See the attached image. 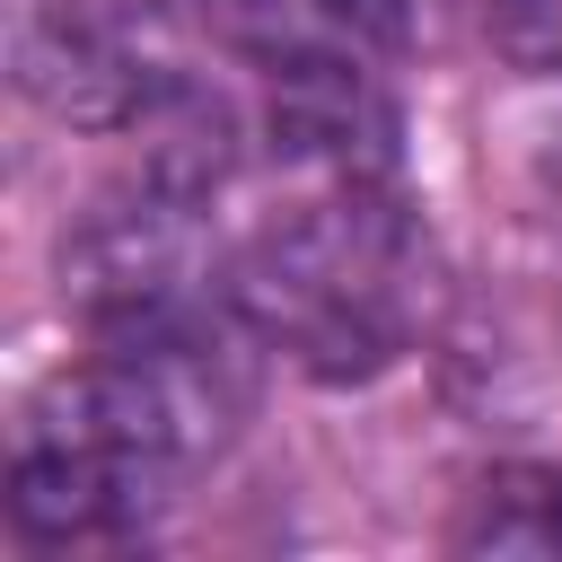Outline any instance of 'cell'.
Masks as SVG:
<instances>
[{"label":"cell","instance_id":"cell-1","mask_svg":"<svg viewBox=\"0 0 562 562\" xmlns=\"http://www.w3.org/2000/svg\"><path fill=\"white\" fill-rule=\"evenodd\" d=\"M237 316L316 378H369L413 342L422 246L386 184H325L237 255Z\"/></svg>","mask_w":562,"mask_h":562},{"label":"cell","instance_id":"cell-2","mask_svg":"<svg viewBox=\"0 0 562 562\" xmlns=\"http://www.w3.org/2000/svg\"><path fill=\"white\" fill-rule=\"evenodd\" d=\"M18 79L70 123H149L184 88L176 61L149 44V26L88 0H53L18 26Z\"/></svg>","mask_w":562,"mask_h":562},{"label":"cell","instance_id":"cell-3","mask_svg":"<svg viewBox=\"0 0 562 562\" xmlns=\"http://www.w3.org/2000/svg\"><path fill=\"white\" fill-rule=\"evenodd\" d=\"M158 474H140L123 448H105L97 430H79L70 413L35 404L18 430V465H9V527L26 544H105L149 509Z\"/></svg>","mask_w":562,"mask_h":562},{"label":"cell","instance_id":"cell-4","mask_svg":"<svg viewBox=\"0 0 562 562\" xmlns=\"http://www.w3.org/2000/svg\"><path fill=\"white\" fill-rule=\"evenodd\" d=\"M211 35L255 61L263 79H334V70H378L404 35L395 0H202Z\"/></svg>","mask_w":562,"mask_h":562},{"label":"cell","instance_id":"cell-5","mask_svg":"<svg viewBox=\"0 0 562 562\" xmlns=\"http://www.w3.org/2000/svg\"><path fill=\"white\" fill-rule=\"evenodd\" d=\"M457 553H562V474L553 465H492L457 527H448Z\"/></svg>","mask_w":562,"mask_h":562},{"label":"cell","instance_id":"cell-6","mask_svg":"<svg viewBox=\"0 0 562 562\" xmlns=\"http://www.w3.org/2000/svg\"><path fill=\"white\" fill-rule=\"evenodd\" d=\"M483 35L509 70L562 79V0H483Z\"/></svg>","mask_w":562,"mask_h":562}]
</instances>
